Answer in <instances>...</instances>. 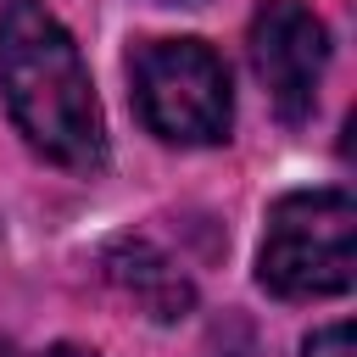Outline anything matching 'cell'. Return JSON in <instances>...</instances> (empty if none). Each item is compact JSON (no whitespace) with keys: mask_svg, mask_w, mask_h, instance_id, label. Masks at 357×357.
<instances>
[{"mask_svg":"<svg viewBox=\"0 0 357 357\" xmlns=\"http://www.w3.org/2000/svg\"><path fill=\"white\" fill-rule=\"evenodd\" d=\"M301 357H357V351H351V324H329V329L307 335Z\"/></svg>","mask_w":357,"mask_h":357,"instance_id":"cell-6","label":"cell"},{"mask_svg":"<svg viewBox=\"0 0 357 357\" xmlns=\"http://www.w3.org/2000/svg\"><path fill=\"white\" fill-rule=\"evenodd\" d=\"M351 234H357V206L346 190H296L268 212L257 279L284 301L340 296L357 268Z\"/></svg>","mask_w":357,"mask_h":357,"instance_id":"cell-2","label":"cell"},{"mask_svg":"<svg viewBox=\"0 0 357 357\" xmlns=\"http://www.w3.org/2000/svg\"><path fill=\"white\" fill-rule=\"evenodd\" d=\"M134 106L167 145H218L234 117L229 67L201 39H151L134 50Z\"/></svg>","mask_w":357,"mask_h":357,"instance_id":"cell-3","label":"cell"},{"mask_svg":"<svg viewBox=\"0 0 357 357\" xmlns=\"http://www.w3.org/2000/svg\"><path fill=\"white\" fill-rule=\"evenodd\" d=\"M106 273H112V284L128 290L151 318H184V307H190V284H184V273H178L162 251H151L145 240H123V245H112Z\"/></svg>","mask_w":357,"mask_h":357,"instance_id":"cell-5","label":"cell"},{"mask_svg":"<svg viewBox=\"0 0 357 357\" xmlns=\"http://www.w3.org/2000/svg\"><path fill=\"white\" fill-rule=\"evenodd\" d=\"M0 95L17 134L56 167L95 173L106 162L89 67L45 0H6L0 11Z\"/></svg>","mask_w":357,"mask_h":357,"instance_id":"cell-1","label":"cell"},{"mask_svg":"<svg viewBox=\"0 0 357 357\" xmlns=\"http://www.w3.org/2000/svg\"><path fill=\"white\" fill-rule=\"evenodd\" d=\"M324 61H329V33L301 0H262V11L251 17V67L284 123L312 117Z\"/></svg>","mask_w":357,"mask_h":357,"instance_id":"cell-4","label":"cell"},{"mask_svg":"<svg viewBox=\"0 0 357 357\" xmlns=\"http://www.w3.org/2000/svg\"><path fill=\"white\" fill-rule=\"evenodd\" d=\"M156 6H190V0H156Z\"/></svg>","mask_w":357,"mask_h":357,"instance_id":"cell-8","label":"cell"},{"mask_svg":"<svg viewBox=\"0 0 357 357\" xmlns=\"http://www.w3.org/2000/svg\"><path fill=\"white\" fill-rule=\"evenodd\" d=\"M45 357H95V351H84V346H50Z\"/></svg>","mask_w":357,"mask_h":357,"instance_id":"cell-7","label":"cell"}]
</instances>
